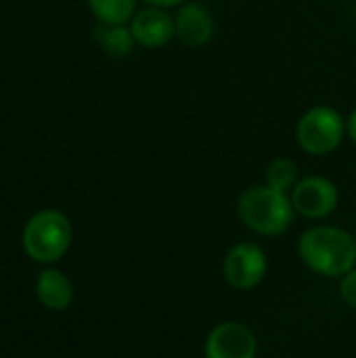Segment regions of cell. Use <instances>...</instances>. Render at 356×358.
<instances>
[{
  "label": "cell",
  "mask_w": 356,
  "mask_h": 358,
  "mask_svg": "<svg viewBox=\"0 0 356 358\" xmlns=\"http://www.w3.org/2000/svg\"><path fill=\"white\" fill-rule=\"evenodd\" d=\"M340 294H342L344 302H346L350 308H356V268H353L350 273H346V275L342 277Z\"/></svg>",
  "instance_id": "obj_14"
},
{
  "label": "cell",
  "mask_w": 356,
  "mask_h": 358,
  "mask_svg": "<svg viewBox=\"0 0 356 358\" xmlns=\"http://www.w3.org/2000/svg\"><path fill=\"white\" fill-rule=\"evenodd\" d=\"M128 25L136 44L143 48H162L172 38H176L174 17L166 8L145 6L134 13Z\"/></svg>",
  "instance_id": "obj_8"
},
{
  "label": "cell",
  "mask_w": 356,
  "mask_h": 358,
  "mask_svg": "<svg viewBox=\"0 0 356 358\" xmlns=\"http://www.w3.org/2000/svg\"><path fill=\"white\" fill-rule=\"evenodd\" d=\"M92 40L109 57H128L136 44L130 25H105L97 23L92 29Z\"/></svg>",
  "instance_id": "obj_11"
},
{
  "label": "cell",
  "mask_w": 356,
  "mask_h": 358,
  "mask_svg": "<svg viewBox=\"0 0 356 358\" xmlns=\"http://www.w3.org/2000/svg\"><path fill=\"white\" fill-rule=\"evenodd\" d=\"M237 214L250 231L262 237H277L292 227L296 210L287 193L262 185L241 193L237 199Z\"/></svg>",
  "instance_id": "obj_2"
},
{
  "label": "cell",
  "mask_w": 356,
  "mask_h": 358,
  "mask_svg": "<svg viewBox=\"0 0 356 358\" xmlns=\"http://www.w3.org/2000/svg\"><path fill=\"white\" fill-rule=\"evenodd\" d=\"M302 262L321 277H344L356 264V239L340 227H313L300 235Z\"/></svg>",
  "instance_id": "obj_1"
},
{
  "label": "cell",
  "mask_w": 356,
  "mask_h": 358,
  "mask_svg": "<svg viewBox=\"0 0 356 358\" xmlns=\"http://www.w3.org/2000/svg\"><path fill=\"white\" fill-rule=\"evenodd\" d=\"M298 182V166L290 157H277L266 168V185L277 191H292Z\"/></svg>",
  "instance_id": "obj_13"
},
{
  "label": "cell",
  "mask_w": 356,
  "mask_h": 358,
  "mask_svg": "<svg viewBox=\"0 0 356 358\" xmlns=\"http://www.w3.org/2000/svg\"><path fill=\"white\" fill-rule=\"evenodd\" d=\"M296 214L308 220H321L334 214L340 201L338 187L325 176H306L296 182L290 193Z\"/></svg>",
  "instance_id": "obj_5"
},
{
  "label": "cell",
  "mask_w": 356,
  "mask_h": 358,
  "mask_svg": "<svg viewBox=\"0 0 356 358\" xmlns=\"http://www.w3.org/2000/svg\"><path fill=\"white\" fill-rule=\"evenodd\" d=\"M355 239H356V235H355Z\"/></svg>",
  "instance_id": "obj_17"
},
{
  "label": "cell",
  "mask_w": 356,
  "mask_h": 358,
  "mask_svg": "<svg viewBox=\"0 0 356 358\" xmlns=\"http://www.w3.org/2000/svg\"><path fill=\"white\" fill-rule=\"evenodd\" d=\"M346 136L356 145V107L346 117Z\"/></svg>",
  "instance_id": "obj_16"
},
{
  "label": "cell",
  "mask_w": 356,
  "mask_h": 358,
  "mask_svg": "<svg viewBox=\"0 0 356 358\" xmlns=\"http://www.w3.org/2000/svg\"><path fill=\"white\" fill-rule=\"evenodd\" d=\"M97 23L126 25L136 13L138 0H86Z\"/></svg>",
  "instance_id": "obj_12"
},
{
  "label": "cell",
  "mask_w": 356,
  "mask_h": 358,
  "mask_svg": "<svg viewBox=\"0 0 356 358\" xmlns=\"http://www.w3.org/2000/svg\"><path fill=\"white\" fill-rule=\"evenodd\" d=\"M214 17L212 13L199 4V2H185L178 6V13L174 15V31L176 38L191 48L206 46L214 38Z\"/></svg>",
  "instance_id": "obj_9"
},
{
  "label": "cell",
  "mask_w": 356,
  "mask_h": 358,
  "mask_svg": "<svg viewBox=\"0 0 356 358\" xmlns=\"http://www.w3.org/2000/svg\"><path fill=\"white\" fill-rule=\"evenodd\" d=\"M138 2H145L147 6H157V8H174V6H180L185 4V0H138Z\"/></svg>",
  "instance_id": "obj_15"
},
{
  "label": "cell",
  "mask_w": 356,
  "mask_h": 358,
  "mask_svg": "<svg viewBox=\"0 0 356 358\" xmlns=\"http://www.w3.org/2000/svg\"><path fill=\"white\" fill-rule=\"evenodd\" d=\"M21 243L31 260L40 264L57 262L69 250L71 222L59 210H42L25 222Z\"/></svg>",
  "instance_id": "obj_3"
},
{
  "label": "cell",
  "mask_w": 356,
  "mask_h": 358,
  "mask_svg": "<svg viewBox=\"0 0 356 358\" xmlns=\"http://www.w3.org/2000/svg\"><path fill=\"white\" fill-rule=\"evenodd\" d=\"M266 268L269 260L264 250L250 241L233 245L222 264L225 279L235 289H252L260 285L266 277Z\"/></svg>",
  "instance_id": "obj_6"
},
{
  "label": "cell",
  "mask_w": 356,
  "mask_h": 358,
  "mask_svg": "<svg viewBox=\"0 0 356 358\" xmlns=\"http://www.w3.org/2000/svg\"><path fill=\"white\" fill-rule=\"evenodd\" d=\"M256 352L254 331L237 321L216 325L206 342V358H256Z\"/></svg>",
  "instance_id": "obj_7"
},
{
  "label": "cell",
  "mask_w": 356,
  "mask_h": 358,
  "mask_svg": "<svg viewBox=\"0 0 356 358\" xmlns=\"http://www.w3.org/2000/svg\"><path fill=\"white\" fill-rule=\"evenodd\" d=\"M36 296L48 310H65L73 300V287L61 271L46 268L38 275Z\"/></svg>",
  "instance_id": "obj_10"
},
{
  "label": "cell",
  "mask_w": 356,
  "mask_h": 358,
  "mask_svg": "<svg viewBox=\"0 0 356 358\" xmlns=\"http://www.w3.org/2000/svg\"><path fill=\"white\" fill-rule=\"evenodd\" d=\"M346 136V120L329 105H317L304 111L296 124V141L308 155H329L338 151Z\"/></svg>",
  "instance_id": "obj_4"
}]
</instances>
